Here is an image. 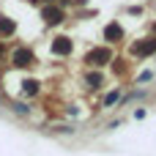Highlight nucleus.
<instances>
[{"instance_id": "obj_1", "label": "nucleus", "mask_w": 156, "mask_h": 156, "mask_svg": "<svg viewBox=\"0 0 156 156\" xmlns=\"http://www.w3.org/2000/svg\"><path fill=\"white\" fill-rule=\"evenodd\" d=\"M14 60H16V66H27V60H30V52H25V49H19V52L14 55Z\"/></svg>"}, {"instance_id": "obj_2", "label": "nucleus", "mask_w": 156, "mask_h": 156, "mask_svg": "<svg viewBox=\"0 0 156 156\" xmlns=\"http://www.w3.org/2000/svg\"><path fill=\"white\" fill-rule=\"evenodd\" d=\"M107 58H110V52H107V49H99V52H93V55H90V63H93V60H96V63H101V60H107Z\"/></svg>"}, {"instance_id": "obj_3", "label": "nucleus", "mask_w": 156, "mask_h": 156, "mask_svg": "<svg viewBox=\"0 0 156 156\" xmlns=\"http://www.w3.org/2000/svg\"><path fill=\"white\" fill-rule=\"evenodd\" d=\"M154 49H156V41H154V44H143V47H137L134 52H140V55H148V52H154Z\"/></svg>"}, {"instance_id": "obj_4", "label": "nucleus", "mask_w": 156, "mask_h": 156, "mask_svg": "<svg viewBox=\"0 0 156 156\" xmlns=\"http://www.w3.org/2000/svg\"><path fill=\"white\" fill-rule=\"evenodd\" d=\"M118 96H121L118 90H112V93H107V96H104V104H107V107H110V104H115V101H118Z\"/></svg>"}, {"instance_id": "obj_5", "label": "nucleus", "mask_w": 156, "mask_h": 156, "mask_svg": "<svg viewBox=\"0 0 156 156\" xmlns=\"http://www.w3.org/2000/svg\"><path fill=\"white\" fill-rule=\"evenodd\" d=\"M69 49V41L66 38H58V44H55V52H66Z\"/></svg>"}, {"instance_id": "obj_6", "label": "nucleus", "mask_w": 156, "mask_h": 156, "mask_svg": "<svg viewBox=\"0 0 156 156\" xmlns=\"http://www.w3.org/2000/svg\"><path fill=\"white\" fill-rule=\"evenodd\" d=\"M112 36L118 38V36H121V30H118V27H107V38H112Z\"/></svg>"}]
</instances>
